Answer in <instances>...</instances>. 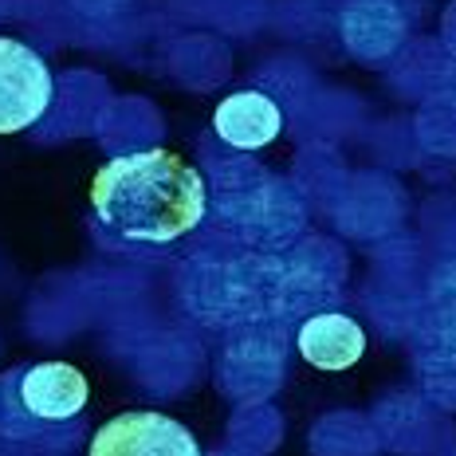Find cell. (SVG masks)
<instances>
[{
    "instance_id": "1",
    "label": "cell",
    "mask_w": 456,
    "mask_h": 456,
    "mask_svg": "<svg viewBox=\"0 0 456 456\" xmlns=\"http://www.w3.org/2000/svg\"><path fill=\"white\" fill-rule=\"evenodd\" d=\"M205 177L174 150L110 158L91 182V208L122 240L169 244L205 221Z\"/></svg>"
},
{
    "instance_id": "2",
    "label": "cell",
    "mask_w": 456,
    "mask_h": 456,
    "mask_svg": "<svg viewBox=\"0 0 456 456\" xmlns=\"http://www.w3.org/2000/svg\"><path fill=\"white\" fill-rule=\"evenodd\" d=\"M87 378L71 362H32L0 374V436L12 444L63 449L83 433Z\"/></svg>"
},
{
    "instance_id": "3",
    "label": "cell",
    "mask_w": 456,
    "mask_h": 456,
    "mask_svg": "<svg viewBox=\"0 0 456 456\" xmlns=\"http://www.w3.org/2000/svg\"><path fill=\"white\" fill-rule=\"evenodd\" d=\"M52 71L24 40L0 36V134H20L52 107Z\"/></svg>"
},
{
    "instance_id": "4",
    "label": "cell",
    "mask_w": 456,
    "mask_h": 456,
    "mask_svg": "<svg viewBox=\"0 0 456 456\" xmlns=\"http://www.w3.org/2000/svg\"><path fill=\"white\" fill-rule=\"evenodd\" d=\"M87 456H201V444L174 417L138 410L110 417L94 433Z\"/></svg>"
},
{
    "instance_id": "5",
    "label": "cell",
    "mask_w": 456,
    "mask_h": 456,
    "mask_svg": "<svg viewBox=\"0 0 456 456\" xmlns=\"http://www.w3.org/2000/svg\"><path fill=\"white\" fill-rule=\"evenodd\" d=\"M280 126H283L280 107H275L268 94H260V91L228 94L221 107H216V114H213V130L236 150L268 146V142H275V134H280Z\"/></svg>"
},
{
    "instance_id": "6",
    "label": "cell",
    "mask_w": 456,
    "mask_h": 456,
    "mask_svg": "<svg viewBox=\"0 0 456 456\" xmlns=\"http://www.w3.org/2000/svg\"><path fill=\"white\" fill-rule=\"evenodd\" d=\"M299 354L319 370H350L366 354V330L350 315H315L299 327Z\"/></svg>"
}]
</instances>
